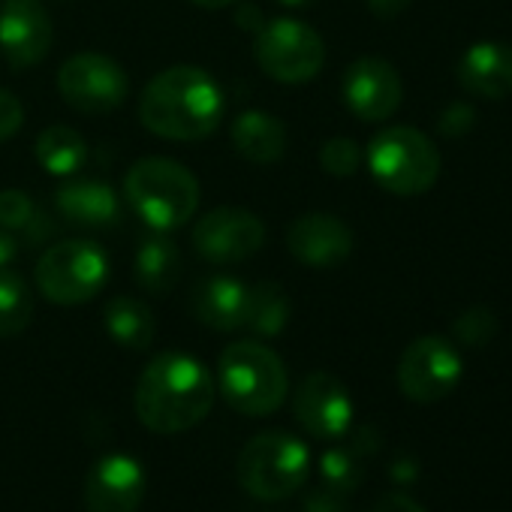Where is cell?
<instances>
[{
    "label": "cell",
    "instance_id": "cell-1",
    "mask_svg": "<svg viewBox=\"0 0 512 512\" xmlns=\"http://www.w3.org/2000/svg\"><path fill=\"white\" fill-rule=\"evenodd\" d=\"M214 395L217 383L199 359L187 353H160L139 377L136 416L154 434H181L211 413Z\"/></svg>",
    "mask_w": 512,
    "mask_h": 512
},
{
    "label": "cell",
    "instance_id": "cell-2",
    "mask_svg": "<svg viewBox=\"0 0 512 512\" xmlns=\"http://www.w3.org/2000/svg\"><path fill=\"white\" fill-rule=\"evenodd\" d=\"M139 121L160 139H208L223 121V91L199 67H169L145 85L139 100Z\"/></svg>",
    "mask_w": 512,
    "mask_h": 512
},
{
    "label": "cell",
    "instance_id": "cell-3",
    "mask_svg": "<svg viewBox=\"0 0 512 512\" xmlns=\"http://www.w3.org/2000/svg\"><path fill=\"white\" fill-rule=\"evenodd\" d=\"M223 401L244 416H269L290 395V374L281 356L260 341H235L217 359Z\"/></svg>",
    "mask_w": 512,
    "mask_h": 512
},
{
    "label": "cell",
    "instance_id": "cell-4",
    "mask_svg": "<svg viewBox=\"0 0 512 512\" xmlns=\"http://www.w3.org/2000/svg\"><path fill=\"white\" fill-rule=\"evenodd\" d=\"M127 205L157 232H169L193 220L199 208L196 175L169 157H142L124 175Z\"/></svg>",
    "mask_w": 512,
    "mask_h": 512
},
{
    "label": "cell",
    "instance_id": "cell-5",
    "mask_svg": "<svg viewBox=\"0 0 512 512\" xmlns=\"http://www.w3.org/2000/svg\"><path fill=\"white\" fill-rule=\"evenodd\" d=\"M374 181L395 196H419L440 178V151L416 127H383L365 148Z\"/></svg>",
    "mask_w": 512,
    "mask_h": 512
},
{
    "label": "cell",
    "instance_id": "cell-6",
    "mask_svg": "<svg viewBox=\"0 0 512 512\" xmlns=\"http://www.w3.org/2000/svg\"><path fill=\"white\" fill-rule=\"evenodd\" d=\"M235 473L250 497L284 500L305 485L311 473V452L287 431H263L244 443Z\"/></svg>",
    "mask_w": 512,
    "mask_h": 512
},
{
    "label": "cell",
    "instance_id": "cell-7",
    "mask_svg": "<svg viewBox=\"0 0 512 512\" xmlns=\"http://www.w3.org/2000/svg\"><path fill=\"white\" fill-rule=\"evenodd\" d=\"M109 281V256L94 241H58L34 269L37 290L55 305H85Z\"/></svg>",
    "mask_w": 512,
    "mask_h": 512
},
{
    "label": "cell",
    "instance_id": "cell-8",
    "mask_svg": "<svg viewBox=\"0 0 512 512\" xmlns=\"http://www.w3.org/2000/svg\"><path fill=\"white\" fill-rule=\"evenodd\" d=\"M256 64L281 85H305L320 76L326 64L323 37L299 19H272L253 43Z\"/></svg>",
    "mask_w": 512,
    "mask_h": 512
},
{
    "label": "cell",
    "instance_id": "cell-9",
    "mask_svg": "<svg viewBox=\"0 0 512 512\" xmlns=\"http://www.w3.org/2000/svg\"><path fill=\"white\" fill-rule=\"evenodd\" d=\"M58 91L76 112L106 115L127 100V73L118 61L100 52H79L58 70Z\"/></svg>",
    "mask_w": 512,
    "mask_h": 512
},
{
    "label": "cell",
    "instance_id": "cell-10",
    "mask_svg": "<svg viewBox=\"0 0 512 512\" xmlns=\"http://www.w3.org/2000/svg\"><path fill=\"white\" fill-rule=\"evenodd\" d=\"M464 365L452 341L440 335H422L407 344L398 359V389L416 404H434L455 392Z\"/></svg>",
    "mask_w": 512,
    "mask_h": 512
},
{
    "label": "cell",
    "instance_id": "cell-11",
    "mask_svg": "<svg viewBox=\"0 0 512 512\" xmlns=\"http://www.w3.org/2000/svg\"><path fill=\"white\" fill-rule=\"evenodd\" d=\"M266 244V223L247 208L223 205L199 217L193 247L211 266L244 263Z\"/></svg>",
    "mask_w": 512,
    "mask_h": 512
},
{
    "label": "cell",
    "instance_id": "cell-12",
    "mask_svg": "<svg viewBox=\"0 0 512 512\" xmlns=\"http://www.w3.org/2000/svg\"><path fill=\"white\" fill-rule=\"evenodd\" d=\"M52 43L55 28L43 0H0V55L13 70L43 64Z\"/></svg>",
    "mask_w": 512,
    "mask_h": 512
},
{
    "label": "cell",
    "instance_id": "cell-13",
    "mask_svg": "<svg viewBox=\"0 0 512 512\" xmlns=\"http://www.w3.org/2000/svg\"><path fill=\"white\" fill-rule=\"evenodd\" d=\"M341 94L347 109L371 124L389 121L401 100H404V85L398 70L383 61V58H359L347 67L344 82H341Z\"/></svg>",
    "mask_w": 512,
    "mask_h": 512
},
{
    "label": "cell",
    "instance_id": "cell-14",
    "mask_svg": "<svg viewBox=\"0 0 512 512\" xmlns=\"http://www.w3.org/2000/svg\"><path fill=\"white\" fill-rule=\"evenodd\" d=\"M293 413L308 434L335 440L347 434L353 422V398L335 374L314 371L299 383L293 395Z\"/></svg>",
    "mask_w": 512,
    "mask_h": 512
},
{
    "label": "cell",
    "instance_id": "cell-15",
    "mask_svg": "<svg viewBox=\"0 0 512 512\" xmlns=\"http://www.w3.org/2000/svg\"><path fill=\"white\" fill-rule=\"evenodd\" d=\"M145 470L133 455H103L85 479L88 512H139L145 500Z\"/></svg>",
    "mask_w": 512,
    "mask_h": 512
},
{
    "label": "cell",
    "instance_id": "cell-16",
    "mask_svg": "<svg viewBox=\"0 0 512 512\" xmlns=\"http://www.w3.org/2000/svg\"><path fill=\"white\" fill-rule=\"evenodd\" d=\"M353 229L326 211H311L293 220L287 232V247L302 266L311 269H335L353 253Z\"/></svg>",
    "mask_w": 512,
    "mask_h": 512
},
{
    "label": "cell",
    "instance_id": "cell-17",
    "mask_svg": "<svg viewBox=\"0 0 512 512\" xmlns=\"http://www.w3.org/2000/svg\"><path fill=\"white\" fill-rule=\"evenodd\" d=\"M458 85L479 100H506L512 94V46L482 40L458 61Z\"/></svg>",
    "mask_w": 512,
    "mask_h": 512
},
{
    "label": "cell",
    "instance_id": "cell-18",
    "mask_svg": "<svg viewBox=\"0 0 512 512\" xmlns=\"http://www.w3.org/2000/svg\"><path fill=\"white\" fill-rule=\"evenodd\" d=\"M190 311L214 332H235L247 317V287L232 275H208L193 287Z\"/></svg>",
    "mask_w": 512,
    "mask_h": 512
},
{
    "label": "cell",
    "instance_id": "cell-19",
    "mask_svg": "<svg viewBox=\"0 0 512 512\" xmlns=\"http://www.w3.org/2000/svg\"><path fill=\"white\" fill-rule=\"evenodd\" d=\"M55 205L67 223L85 226V229H106L115 226L121 217V199L118 193L97 178H70L58 193Z\"/></svg>",
    "mask_w": 512,
    "mask_h": 512
},
{
    "label": "cell",
    "instance_id": "cell-20",
    "mask_svg": "<svg viewBox=\"0 0 512 512\" xmlns=\"http://www.w3.org/2000/svg\"><path fill=\"white\" fill-rule=\"evenodd\" d=\"M232 148L250 163H278L287 154V127L278 115L263 109H247L229 130Z\"/></svg>",
    "mask_w": 512,
    "mask_h": 512
},
{
    "label": "cell",
    "instance_id": "cell-21",
    "mask_svg": "<svg viewBox=\"0 0 512 512\" xmlns=\"http://www.w3.org/2000/svg\"><path fill=\"white\" fill-rule=\"evenodd\" d=\"M133 272H136V284L151 293V296H166L178 278H181V253L178 247L163 238V235H154V238H145L136 250V263H133Z\"/></svg>",
    "mask_w": 512,
    "mask_h": 512
},
{
    "label": "cell",
    "instance_id": "cell-22",
    "mask_svg": "<svg viewBox=\"0 0 512 512\" xmlns=\"http://www.w3.org/2000/svg\"><path fill=\"white\" fill-rule=\"evenodd\" d=\"M34 154H37V163L49 175L73 178L76 172H82V166L88 160V142L79 130L64 127V124H52L37 136Z\"/></svg>",
    "mask_w": 512,
    "mask_h": 512
},
{
    "label": "cell",
    "instance_id": "cell-23",
    "mask_svg": "<svg viewBox=\"0 0 512 512\" xmlns=\"http://www.w3.org/2000/svg\"><path fill=\"white\" fill-rule=\"evenodd\" d=\"M103 326L109 338L127 350H145L154 341V317L145 302L133 296H115L103 308Z\"/></svg>",
    "mask_w": 512,
    "mask_h": 512
},
{
    "label": "cell",
    "instance_id": "cell-24",
    "mask_svg": "<svg viewBox=\"0 0 512 512\" xmlns=\"http://www.w3.org/2000/svg\"><path fill=\"white\" fill-rule=\"evenodd\" d=\"M293 314V302L287 290L275 281H263L256 287H247V317L244 326L263 338H275L287 329Z\"/></svg>",
    "mask_w": 512,
    "mask_h": 512
},
{
    "label": "cell",
    "instance_id": "cell-25",
    "mask_svg": "<svg viewBox=\"0 0 512 512\" xmlns=\"http://www.w3.org/2000/svg\"><path fill=\"white\" fill-rule=\"evenodd\" d=\"M34 320V296L22 275L0 272V338L22 335Z\"/></svg>",
    "mask_w": 512,
    "mask_h": 512
},
{
    "label": "cell",
    "instance_id": "cell-26",
    "mask_svg": "<svg viewBox=\"0 0 512 512\" xmlns=\"http://www.w3.org/2000/svg\"><path fill=\"white\" fill-rule=\"evenodd\" d=\"M37 220H40V208L28 190L19 187L0 190V226L16 235V232H28Z\"/></svg>",
    "mask_w": 512,
    "mask_h": 512
},
{
    "label": "cell",
    "instance_id": "cell-27",
    "mask_svg": "<svg viewBox=\"0 0 512 512\" xmlns=\"http://www.w3.org/2000/svg\"><path fill=\"white\" fill-rule=\"evenodd\" d=\"M500 323H497V314L485 305H473L467 308L464 314H458L452 332L455 338L464 344V347H485L494 335H497Z\"/></svg>",
    "mask_w": 512,
    "mask_h": 512
},
{
    "label": "cell",
    "instance_id": "cell-28",
    "mask_svg": "<svg viewBox=\"0 0 512 512\" xmlns=\"http://www.w3.org/2000/svg\"><path fill=\"white\" fill-rule=\"evenodd\" d=\"M359 163H362V148H359V142L350 139V136H335V139H329V142L320 148V166H323L329 175H335V178H350V175H356Z\"/></svg>",
    "mask_w": 512,
    "mask_h": 512
},
{
    "label": "cell",
    "instance_id": "cell-29",
    "mask_svg": "<svg viewBox=\"0 0 512 512\" xmlns=\"http://www.w3.org/2000/svg\"><path fill=\"white\" fill-rule=\"evenodd\" d=\"M323 476H326V482H329L332 488H338V491H350V488H356V482H359L356 461H353L347 452H341V449L323 455Z\"/></svg>",
    "mask_w": 512,
    "mask_h": 512
},
{
    "label": "cell",
    "instance_id": "cell-30",
    "mask_svg": "<svg viewBox=\"0 0 512 512\" xmlns=\"http://www.w3.org/2000/svg\"><path fill=\"white\" fill-rule=\"evenodd\" d=\"M25 124V106L22 100L7 91V88H0V142H7L13 139Z\"/></svg>",
    "mask_w": 512,
    "mask_h": 512
},
{
    "label": "cell",
    "instance_id": "cell-31",
    "mask_svg": "<svg viewBox=\"0 0 512 512\" xmlns=\"http://www.w3.org/2000/svg\"><path fill=\"white\" fill-rule=\"evenodd\" d=\"M473 124H476V112L464 103H455L440 115V130L446 136H464L467 130H473Z\"/></svg>",
    "mask_w": 512,
    "mask_h": 512
},
{
    "label": "cell",
    "instance_id": "cell-32",
    "mask_svg": "<svg viewBox=\"0 0 512 512\" xmlns=\"http://www.w3.org/2000/svg\"><path fill=\"white\" fill-rule=\"evenodd\" d=\"M365 512H425V506H419L413 497L407 494H383L377 503H371Z\"/></svg>",
    "mask_w": 512,
    "mask_h": 512
},
{
    "label": "cell",
    "instance_id": "cell-33",
    "mask_svg": "<svg viewBox=\"0 0 512 512\" xmlns=\"http://www.w3.org/2000/svg\"><path fill=\"white\" fill-rule=\"evenodd\" d=\"M413 0H368V10L377 16V19H395L401 16Z\"/></svg>",
    "mask_w": 512,
    "mask_h": 512
},
{
    "label": "cell",
    "instance_id": "cell-34",
    "mask_svg": "<svg viewBox=\"0 0 512 512\" xmlns=\"http://www.w3.org/2000/svg\"><path fill=\"white\" fill-rule=\"evenodd\" d=\"M16 253H19V238H16V235H13L10 229H4V226H0V272H4V269H10V266H13Z\"/></svg>",
    "mask_w": 512,
    "mask_h": 512
},
{
    "label": "cell",
    "instance_id": "cell-35",
    "mask_svg": "<svg viewBox=\"0 0 512 512\" xmlns=\"http://www.w3.org/2000/svg\"><path fill=\"white\" fill-rule=\"evenodd\" d=\"M190 4L202 7V10H223V7H232L238 0H190Z\"/></svg>",
    "mask_w": 512,
    "mask_h": 512
},
{
    "label": "cell",
    "instance_id": "cell-36",
    "mask_svg": "<svg viewBox=\"0 0 512 512\" xmlns=\"http://www.w3.org/2000/svg\"><path fill=\"white\" fill-rule=\"evenodd\" d=\"M281 7H287V10H308V7H314L317 0H278Z\"/></svg>",
    "mask_w": 512,
    "mask_h": 512
},
{
    "label": "cell",
    "instance_id": "cell-37",
    "mask_svg": "<svg viewBox=\"0 0 512 512\" xmlns=\"http://www.w3.org/2000/svg\"><path fill=\"white\" fill-rule=\"evenodd\" d=\"M61 4H70V0H61Z\"/></svg>",
    "mask_w": 512,
    "mask_h": 512
}]
</instances>
